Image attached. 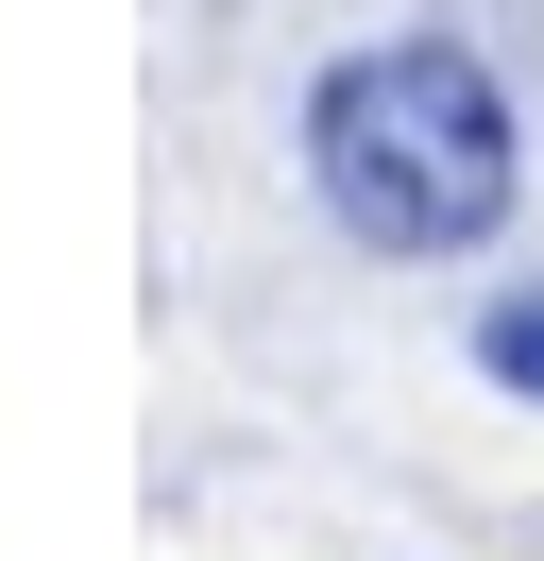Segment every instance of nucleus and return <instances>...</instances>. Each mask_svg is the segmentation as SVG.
Segmentation results:
<instances>
[{"instance_id": "nucleus-1", "label": "nucleus", "mask_w": 544, "mask_h": 561, "mask_svg": "<svg viewBox=\"0 0 544 561\" xmlns=\"http://www.w3.org/2000/svg\"><path fill=\"white\" fill-rule=\"evenodd\" d=\"M306 187L358 255H476L528 205V119L476 35H374L306 85Z\"/></svg>"}, {"instance_id": "nucleus-2", "label": "nucleus", "mask_w": 544, "mask_h": 561, "mask_svg": "<svg viewBox=\"0 0 544 561\" xmlns=\"http://www.w3.org/2000/svg\"><path fill=\"white\" fill-rule=\"evenodd\" d=\"M476 375H494L510 409H544V273H510L494 307H476Z\"/></svg>"}]
</instances>
